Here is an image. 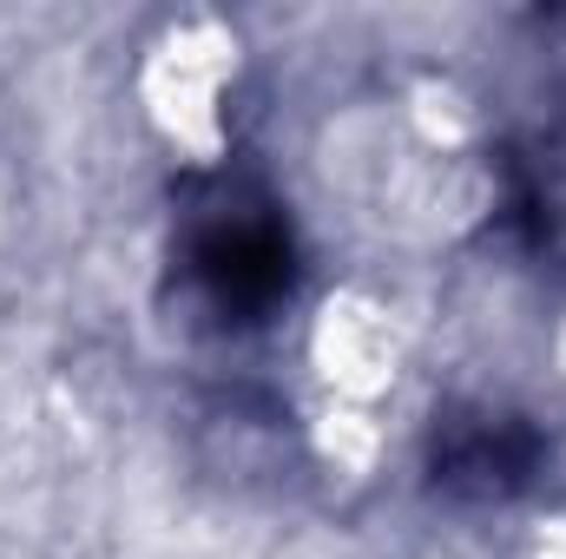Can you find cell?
<instances>
[{
	"label": "cell",
	"instance_id": "7",
	"mask_svg": "<svg viewBox=\"0 0 566 559\" xmlns=\"http://www.w3.org/2000/svg\"><path fill=\"white\" fill-rule=\"evenodd\" d=\"M554 369H560V376H566V316H560V323H554Z\"/></svg>",
	"mask_w": 566,
	"mask_h": 559
},
{
	"label": "cell",
	"instance_id": "1",
	"mask_svg": "<svg viewBox=\"0 0 566 559\" xmlns=\"http://www.w3.org/2000/svg\"><path fill=\"white\" fill-rule=\"evenodd\" d=\"M244 80V33L224 13H171L139 46L133 99L145 133L165 145L178 165H224L231 158V99Z\"/></svg>",
	"mask_w": 566,
	"mask_h": 559
},
{
	"label": "cell",
	"instance_id": "5",
	"mask_svg": "<svg viewBox=\"0 0 566 559\" xmlns=\"http://www.w3.org/2000/svg\"><path fill=\"white\" fill-rule=\"evenodd\" d=\"M303 447L323 474L336 481H369L389 461V409L376 402H343V395H316V409L303 421Z\"/></svg>",
	"mask_w": 566,
	"mask_h": 559
},
{
	"label": "cell",
	"instance_id": "4",
	"mask_svg": "<svg viewBox=\"0 0 566 559\" xmlns=\"http://www.w3.org/2000/svg\"><path fill=\"white\" fill-rule=\"evenodd\" d=\"M402 139L422 158H481L488 151V99L461 73L428 66L402 86Z\"/></svg>",
	"mask_w": 566,
	"mask_h": 559
},
{
	"label": "cell",
	"instance_id": "3",
	"mask_svg": "<svg viewBox=\"0 0 566 559\" xmlns=\"http://www.w3.org/2000/svg\"><path fill=\"white\" fill-rule=\"evenodd\" d=\"M494 198H501V178H494L488 151L481 158H422V151H409L382 204L402 218V231H416L428 244H454V238H474L494 218Z\"/></svg>",
	"mask_w": 566,
	"mask_h": 559
},
{
	"label": "cell",
	"instance_id": "8",
	"mask_svg": "<svg viewBox=\"0 0 566 559\" xmlns=\"http://www.w3.org/2000/svg\"><path fill=\"white\" fill-rule=\"evenodd\" d=\"M0 224H7V191H0Z\"/></svg>",
	"mask_w": 566,
	"mask_h": 559
},
{
	"label": "cell",
	"instance_id": "2",
	"mask_svg": "<svg viewBox=\"0 0 566 559\" xmlns=\"http://www.w3.org/2000/svg\"><path fill=\"white\" fill-rule=\"evenodd\" d=\"M303 362L316 376V395H343V402H376L389 409V395L402 389V376L416 369V323L369 283H336L310 303L303 323Z\"/></svg>",
	"mask_w": 566,
	"mask_h": 559
},
{
	"label": "cell",
	"instance_id": "9",
	"mask_svg": "<svg viewBox=\"0 0 566 559\" xmlns=\"http://www.w3.org/2000/svg\"><path fill=\"white\" fill-rule=\"evenodd\" d=\"M428 559H448V553H428Z\"/></svg>",
	"mask_w": 566,
	"mask_h": 559
},
{
	"label": "cell",
	"instance_id": "6",
	"mask_svg": "<svg viewBox=\"0 0 566 559\" xmlns=\"http://www.w3.org/2000/svg\"><path fill=\"white\" fill-rule=\"evenodd\" d=\"M521 559H566V514H541L521 534Z\"/></svg>",
	"mask_w": 566,
	"mask_h": 559
}]
</instances>
